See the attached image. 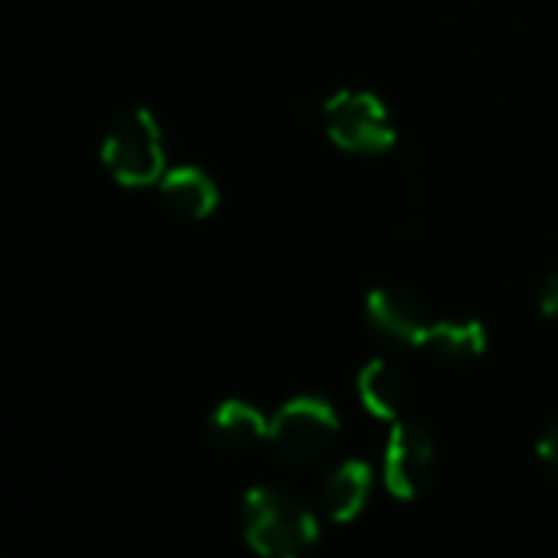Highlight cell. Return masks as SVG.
Instances as JSON below:
<instances>
[{"label":"cell","instance_id":"cell-1","mask_svg":"<svg viewBox=\"0 0 558 558\" xmlns=\"http://www.w3.org/2000/svg\"><path fill=\"white\" fill-rule=\"evenodd\" d=\"M243 538L259 558H303L319 542L316 512L293 493L253 486L240 506Z\"/></svg>","mask_w":558,"mask_h":558},{"label":"cell","instance_id":"cell-2","mask_svg":"<svg viewBox=\"0 0 558 558\" xmlns=\"http://www.w3.org/2000/svg\"><path fill=\"white\" fill-rule=\"evenodd\" d=\"M339 427V414L326 398L300 395L269 417L266 444L283 463L306 466L332 450Z\"/></svg>","mask_w":558,"mask_h":558},{"label":"cell","instance_id":"cell-3","mask_svg":"<svg viewBox=\"0 0 558 558\" xmlns=\"http://www.w3.org/2000/svg\"><path fill=\"white\" fill-rule=\"evenodd\" d=\"M102 161L109 174L125 187L155 184L165 171V142L148 109H132L112 122L102 142Z\"/></svg>","mask_w":558,"mask_h":558},{"label":"cell","instance_id":"cell-4","mask_svg":"<svg viewBox=\"0 0 558 558\" xmlns=\"http://www.w3.org/2000/svg\"><path fill=\"white\" fill-rule=\"evenodd\" d=\"M323 116L329 138L352 155H381L398 138L388 109L372 93H336Z\"/></svg>","mask_w":558,"mask_h":558},{"label":"cell","instance_id":"cell-5","mask_svg":"<svg viewBox=\"0 0 558 558\" xmlns=\"http://www.w3.org/2000/svg\"><path fill=\"white\" fill-rule=\"evenodd\" d=\"M437 473V447L427 427L398 421L385 447V486L395 499H417Z\"/></svg>","mask_w":558,"mask_h":558},{"label":"cell","instance_id":"cell-6","mask_svg":"<svg viewBox=\"0 0 558 558\" xmlns=\"http://www.w3.org/2000/svg\"><path fill=\"white\" fill-rule=\"evenodd\" d=\"M368 323L375 326V332H381L385 339L391 342H404V345H424L427 339V313L424 306L404 293V290H388V287H378L368 293Z\"/></svg>","mask_w":558,"mask_h":558},{"label":"cell","instance_id":"cell-7","mask_svg":"<svg viewBox=\"0 0 558 558\" xmlns=\"http://www.w3.org/2000/svg\"><path fill=\"white\" fill-rule=\"evenodd\" d=\"M375 473L365 460H345L323 480V509L332 522H352L372 499Z\"/></svg>","mask_w":558,"mask_h":558},{"label":"cell","instance_id":"cell-8","mask_svg":"<svg viewBox=\"0 0 558 558\" xmlns=\"http://www.w3.org/2000/svg\"><path fill=\"white\" fill-rule=\"evenodd\" d=\"M359 398L372 417L398 424L411 404V385L401 368H395L385 359H375L359 375Z\"/></svg>","mask_w":558,"mask_h":558},{"label":"cell","instance_id":"cell-9","mask_svg":"<svg viewBox=\"0 0 558 558\" xmlns=\"http://www.w3.org/2000/svg\"><path fill=\"white\" fill-rule=\"evenodd\" d=\"M266 434H269V421L250 401L230 398V401L217 404V411L210 414V437L227 453H246V450L259 447L266 440Z\"/></svg>","mask_w":558,"mask_h":558},{"label":"cell","instance_id":"cell-10","mask_svg":"<svg viewBox=\"0 0 558 558\" xmlns=\"http://www.w3.org/2000/svg\"><path fill=\"white\" fill-rule=\"evenodd\" d=\"M161 197L174 214L201 220L217 207V184L201 168H174L161 178Z\"/></svg>","mask_w":558,"mask_h":558},{"label":"cell","instance_id":"cell-11","mask_svg":"<svg viewBox=\"0 0 558 558\" xmlns=\"http://www.w3.org/2000/svg\"><path fill=\"white\" fill-rule=\"evenodd\" d=\"M486 329L476 319H460V323H430L427 339L421 349L437 355L440 362L450 365H466L476 362L486 352Z\"/></svg>","mask_w":558,"mask_h":558},{"label":"cell","instance_id":"cell-12","mask_svg":"<svg viewBox=\"0 0 558 558\" xmlns=\"http://www.w3.org/2000/svg\"><path fill=\"white\" fill-rule=\"evenodd\" d=\"M538 310L548 316V319H558V269H551L542 287H538Z\"/></svg>","mask_w":558,"mask_h":558},{"label":"cell","instance_id":"cell-13","mask_svg":"<svg viewBox=\"0 0 558 558\" xmlns=\"http://www.w3.org/2000/svg\"><path fill=\"white\" fill-rule=\"evenodd\" d=\"M538 460H542L551 473H558V424L548 427L545 437L538 440Z\"/></svg>","mask_w":558,"mask_h":558}]
</instances>
